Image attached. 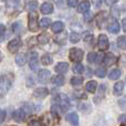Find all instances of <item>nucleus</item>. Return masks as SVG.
I'll return each mask as SVG.
<instances>
[{
  "mask_svg": "<svg viewBox=\"0 0 126 126\" xmlns=\"http://www.w3.org/2000/svg\"><path fill=\"white\" fill-rule=\"evenodd\" d=\"M80 39H81L80 34L76 32H72L71 34H70V41H71L72 43H78V42L80 41Z\"/></svg>",
  "mask_w": 126,
  "mask_h": 126,
  "instance_id": "nucleus-31",
  "label": "nucleus"
},
{
  "mask_svg": "<svg viewBox=\"0 0 126 126\" xmlns=\"http://www.w3.org/2000/svg\"><path fill=\"white\" fill-rule=\"evenodd\" d=\"M103 54L102 53H97V52H90L87 54V61L90 63H98L103 60Z\"/></svg>",
  "mask_w": 126,
  "mask_h": 126,
  "instance_id": "nucleus-7",
  "label": "nucleus"
},
{
  "mask_svg": "<svg viewBox=\"0 0 126 126\" xmlns=\"http://www.w3.org/2000/svg\"><path fill=\"white\" fill-rule=\"evenodd\" d=\"M19 29H21V26H20L19 22H17V23H13V26H12V30L15 31V32H18V30H19Z\"/></svg>",
  "mask_w": 126,
  "mask_h": 126,
  "instance_id": "nucleus-38",
  "label": "nucleus"
},
{
  "mask_svg": "<svg viewBox=\"0 0 126 126\" xmlns=\"http://www.w3.org/2000/svg\"><path fill=\"white\" fill-rule=\"evenodd\" d=\"M123 24H124V30L126 31V19L123 20Z\"/></svg>",
  "mask_w": 126,
  "mask_h": 126,
  "instance_id": "nucleus-44",
  "label": "nucleus"
},
{
  "mask_svg": "<svg viewBox=\"0 0 126 126\" xmlns=\"http://www.w3.org/2000/svg\"><path fill=\"white\" fill-rule=\"evenodd\" d=\"M29 126H42V123H41V121L34 118V120H31L29 122Z\"/></svg>",
  "mask_w": 126,
  "mask_h": 126,
  "instance_id": "nucleus-35",
  "label": "nucleus"
},
{
  "mask_svg": "<svg viewBox=\"0 0 126 126\" xmlns=\"http://www.w3.org/2000/svg\"><path fill=\"white\" fill-rule=\"evenodd\" d=\"M1 59H2V55H1V52H0V61H1Z\"/></svg>",
  "mask_w": 126,
  "mask_h": 126,
  "instance_id": "nucleus-45",
  "label": "nucleus"
},
{
  "mask_svg": "<svg viewBox=\"0 0 126 126\" xmlns=\"http://www.w3.org/2000/svg\"><path fill=\"white\" fill-rule=\"evenodd\" d=\"M117 44H118V47L120 48H122V49H126V37H120L117 39Z\"/></svg>",
  "mask_w": 126,
  "mask_h": 126,
  "instance_id": "nucleus-33",
  "label": "nucleus"
},
{
  "mask_svg": "<svg viewBox=\"0 0 126 126\" xmlns=\"http://www.w3.org/2000/svg\"><path fill=\"white\" fill-rule=\"evenodd\" d=\"M26 111H24L23 109H20V110H17V111L13 113V118H15V121H17V122H22V121L26 120Z\"/></svg>",
  "mask_w": 126,
  "mask_h": 126,
  "instance_id": "nucleus-13",
  "label": "nucleus"
},
{
  "mask_svg": "<svg viewBox=\"0 0 126 126\" xmlns=\"http://www.w3.org/2000/svg\"><path fill=\"white\" fill-rule=\"evenodd\" d=\"M84 41L87 42V43H92V42H93V35L90 32H86L84 34Z\"/></svg>",
  "mask_w": 126,
  "mask_h": 126,
  "instance_id": "nucleus-34",
  "label": "nucleus"
},
{
  "mask_svg": "<svg viewBox=\"0 0 126 126\" xmlns=\"http://www.w3.org/2000/svg\"><path fill=\"white\" fill-rule=\"evenodd\" d=\"M67 4H69L71 8H74V7H76L79 4V2L75 1V0H70V1H67Z\"/></svg>",
  "mask_w": 126,
  "mask_h": 126,
  "instance_id": "nucleus-36",
  "label": "nucleus"
},
{
  "mask_svg": "<svg viewBox=\"0 0 126 126\" xmlns=\"http://www.w3.org/2000/svg\"><path fill=\"white\" fill-rule=\"evenodd\" d=\"M37 7H38V2L37 1H28V2H26V9L30 10L31 12L34 11Z\"/></svg>",
  "mask_w": 126,
  "mask_h": 126,
  "instance_id": "nucleus-28",
  "label": "nucleus"
},
{
  "mask_svg": "<svg viewBox=\"0 0 126 126\" xmlns=\"http://www.w3.org/2000/svg\"><path fill=\"white\" fill-rule=\"evenodd\" d=\"M41 12L43 13V15H50V13L53 12V10H54V8H53V4L51 3V2H43V3L41 4Z\"/></svg>",
  "mask_w": 126,
  "mask_h": 126,
  "instance_id": "nucleus-11",
  "label": "nucleus"
},
{
  "mask_svg": "<svg viewBox=\"0 0 126 126\" xmlns=\"http://www.w3.org/2000/svg\"><path fill=\"white\" fill-rule=\"evenodd\" d=\"M52 102H53V105L60 106L63 111H65V110H67L70 107V101L67 98V96H65L64 94H58V95H55L52 98Z\"/></svg>",
  "mask_w": 126,
  "mask_h": 126,
  "instance_id": "nucleus-1",
  "label": "nucleus"
},
{
  "mask_svg": "<svg viewBox=\"0 0 126 126\" xmlns=\"http://www.w3.org/2000/svg\"><path fill=\"white\" fill-rule=\"evenodd\" d=\"M50 23H51L50 19H48V18H43V19H41V21H40L39 27H41V28H43V29H47L49 26H50Z\"/></svg>",
  "mask_w": 126,
  "mask_h": 126,
  "instance_id": "nucleus-32",
  "label": "nucleus"
},
{
  "mask_svg": "<svg viewBox=\"0 0 126 126\" xmlns=\"http://www.w3.org/2000/svg\"><path fill=\"white\" fill-rule=\"evenodd\" d=\"M16 63H17L18 65H20V66L26 64L27 63V54L26 53H20V54H18L17 57H16Z\"/></svg>",
  "mask_w": 126,
  "mask_h": 126,
  "instance_id": "nucleus-21",
  "label": "nucleus"
},
{
  "mask_svg": "<svg viewBox=\"0 0 126 126\" xmlns=\"http://www.w3.org/2000/svg\"><path fill=\"white\" fill-rule=\"evenodd\" d=\"M73 72L76 74H82L84 72V66H83L81 63H76L73 66Z\"/></svg>",
  "mask_w": 126,
  "mask_h": 126,
  "instance_id": "nucleus-30",
  "label": "nucleus"
},
{
  "mask_svg": "<svg viewBox=\"0 0 126 126\" xmlns=\"http://www.w3.org/2000/svg\"><path fill=\"white\" fill-rule=\"evenodd\" d=\"M4 31H6V27H4L3 24H0V37L4 33Z\"/></svg>",
  "mask_w": 126,
  "mask_h": 126,
  "instance_id": "nucleus-41",
  "label": "nucleus"
},
{
  "mask_svg": "<svg viewBox=\"0 0 126 126\" xmlns=\"http://www.w3.org/2000/svg\"><path fill=\"white\" fill-rule=\"evenodd\" d=\"M82 83H83V78H81V76H73L71 79V84L73 86H80Z\"/></svg>",
  "mask_w": 126,
  "mask_h": 126,
  "instance_id": "nucleus-26",
  "label": "nucleus"
},
{
  "mask_svg": "<svg viewBox=\"0 0 126 126\" xmlns=\"http://www.w3.org/2000/svg\"><path fill=\"white\" fill-rule=\"evenodd\" d=\"M118 122L122 123V124H126V114H123L118 117Z\"/></svg>",
  "mask_w": 126,
  "mask_h": 126,
  "instance_id": "nucleus-37",
  "label": "nucleus"
},
{
  "mask_svg": "<svg viewBox=\"0 0 126 126\" xmlns=\"http://www.w3.org/2000/svg\"><path fill=\"white\" fill-rule=\"evenodd\" d=\"M54 70H55L57 73L64 74V73H66V72L69 71V64H67L66 62H60V63H58V64L55 65Z\"/></svg>",
  "mask_w": 126,
  "mask_h": 126,
  "instance_id": "nucleus-12",
  "label": "nucleus"
},
{
  "mask_svg": "<svg viewBox=\"0 0 126 126\" xmlns=\"http://www.w3.org/2000/svg\"><path fill=\"white\" fill-rule=\"evenodd\" d=\"M90 9V2L89 1H81L78 4V12L81 13H85L87 12Z\"/></svg>",
  "mask_w": 126,
  "mask_h": 126,
  "instance_id": "nucleus-18",
  "label": "nucleus"
},
{
  "mask_svg": "<svg viewBox=\"0 0 126 126\" xmlns=\"http://www.w3.org/2000/svg\"><path fill=\"white\" fill-rule=\"evenodd\" d=\"M55 120H58V118L57 117L54 118V116H53L52 114H46V115L43 116L42 122L44 123V125H46V126H54Z\"/></svg>",
  "mask_w": 126,
  "mask_h": 126,
  "instance_id": "nucleus-14",
  "label": "nucleus"
},
{
  "mask_svg": "<svg viewBox=\"0 0 126 126\" xmlns=\"http://www.w3.org/2000/svg\"><path fill=\"white\" fill-rule=\"evenodd\" d=\"M97 43H98V48L101 50H106L110 46V42H109V39L105 34H100L98 37V40H97Z\"/></svg>",
  "mask_w": 126,
  "mask_h": 126,
  "instance_id": "nucleus-8",
  "label": "nucleus"
},
{
  "mask_svg": "<svg viewBox=\"0 0 126 126\" xmlns=\"http://www.w3.org/2000/svg\"><path fill=\"white\" fill-rule=\"evenodd\" d=\"M51 30L54 33H60L64 30V23L61 21H55L54 23L51 26Z\"/></svg>",
  "mask_w": 126,
  "mask_h": 126,
  "instance_id": "nucleus-17",
  "label": "nucleus"
},
{
  "mask_svg": "<svg viewBox=\"0 0 126 126\" xmlns=\"http://www.w3.org/2000/svg\"><path fill=\"white\" fill-rule=\"evenodd\" d=\"M123 91H124V82L120 81V82H117L114 85V94H115L116 96H121Z\"/></svg>",
  "mask_w": 126,
  "mask_h": 126,
  "instance_id": "nucleus-19",
  "label": "nucleus"
},
{
  "mask_svg": "<svg viewBox=\"0 0 126 126\" xmlns=\"http://www.w3.org/2000/svg\"><path fill=\"white\" fill-rule=\"evenodd\" d=\"M120 29H121V26H120V22L117 20L114 19L113 21L110 23V26L107 27V30L112 33H118L120 32Z\"/></svg>",
  "mask_w": 126,
  "mask_h": 126,
  "instance_id": "nucleus-15",
  "label": "nucleus"
},
{
  "mask_svg": "<svg viewBox=\"0 0 126 126\" xmlns=\"http://www.w3.org/2000/svg\"><path fill=\"white\" fill-rule=\"evenodd\" d=\"M29 65H30V69L32 71H35L38 69V53L37 52H31Z\"/></svg>",
  "mask_w": 126,
  "mask_h": 126,
  "instance_id": "nucleus-9",
  "label": "nucleus"
},
{
  "mask_svg": "<svg viewBox=\"0 0 126 126\" xmlns=\"http://www.w3.org/2000/svg\"><path fill=\"white\" fill-rule=\"evenodd\" d=\"M121 74H122L121 70L114 69V70H112V72L110 73V79H111V80H117V79L121 76Z\"/></svg>",
  "mask_w": 126,
  "mask_h": 126,
  "instance_id": "nucleus-27",
  "label": "nucleus"
},
{
  "mask_svg": "<svg viewBox=\"0 0 126 126\" xmlns=\"http://www.w3.org/2000/svg\"><path fill=\"white\" fill-rule=\"evenodd\" d=\"M64 82H65V80L62 75H57L52 79V83L54 85H57V86H61V85L64 84Z\"/></svg>",
  "mask_w": 126,
  "mask_h": 126,
  "instance_id": "nucleus-24",
  "label": "nucleus"
},
{
  "mask_svg": "<svg viewBox=\"0 0 126 126\" xmlns=\"http://www.w3.org/2000/svg\"><path fill=\"white\" fill-rule=\"evenodd\" d=\"M33 80H32V78H28V83H27V84H28V86H32L33 85Z\"/></svg>",
  "mask_w": 126,
  "mask_h": 126,
  "instance_id": "nucleus-42",
  "label": "nucleus"
},
{
  "mask_svg": "<svg viewBox=\"0 0 126 126\" xmlns=\"http://www.w3.org/2000/svg\"><path fill=\"white\" fill-rule=\"evenodd\" d=\"M83 57H84V53L81 49L79 48H72L70 49V53H69V58L71 61L80 63V61H82Z\"/></svg>",
  "mask_w": 126,
  "mask_h": 126,
  "instance_id": "nucleus-3",
  "label": "nucleus"
},
{
  "mask_svg": "<svg viewBox=\"0 0 126 126\" xmlns=\"http://www.w3.org/2000/svg\"><path fill=\"white\" fill-rule=\"evenodd\" d=\"M91 18H92V15L89 12V11L84 13V20H85V21H89V20H91Z\"/></svg>",
  "mask_w": 126,
  "mask_h": 126,
  "instance_id": "nucleus-40",
  "label": "nucleus"
},
{
  "mask_svg": "<svg viewBox=\"0 0 126 126\" xmlns=\"http://www.w3.org/2000/svg\"><path fill=\"white\" fill-rule=\"evenodd\" d=\"M21 47V40L19 38H16V39L11 40L8 44V50L10 51L11 53H15L19 50V48Z\"/></svg>",
  "mask_w": 126,
  "mask_h": 126,
  "instance_id": "nucleus-6",
  "label": "nucleus"
},
{
  "mask_svg": "<svg viewBox=\"0 0 126 126\" xmlns=\"http://www.w3.org/2000/svg\"><path fill=\"white\" fill-rule=\"evenodd\" d=\"M103 61H104L105 65H112L116 62V57L114 54H112V53H109V54H106L103 58Z\"/></svg>",
  "mask_w": 126,
  "mask_h": 126,
  "instance_id": "nucleus-20",
  "label": "nucleus"
},
{
  "mask_svg": "<svg viewBox=\"0 0 126 126\" xmlns=\"http://www.w3.org/2000/svg\"><path fill=\"white\" fill-rule=\"evenodd\" d=\"M6 118V111H0V123H2Z\"/></svg>",
  "mask_w": 126,
  "mask_h": 126,
  "instance_id": "nucleus-39",
  "label": "nucleus"
},
{
  "mask_svg": "<svg viewBox=\"0 0 126 126\" xmlns=\"http://www.w3.org/2000/svg\"><path fill=\"white\" fill-rule=\"evenodd\" d=\"M95 75L97 76V78H104L105 75H106V69L105 67H97V69L95 70Z\"/></svg>",
  "mask_w": 126,
  "mask_h": 126,
  "instance_id": "nucleus-29",
  "label": "nucleus"
},
{
  "mask_svg": "<svg viewBox=\"0 0 126 126\" xmlns=\"http://www.w3.org/2000/svg\"><path fill=\"white\" fill-rule=\"evenodd\" d=\"M50 78H51V73L49 70L47 69H42L39 71L38 73V79H39V82L42 83V84H46L50 81Z\"/></svg>",
  "mask_w": 126,
  "mask_h": 126,
  "instance_id": "nucleus-5",
  "label": "nucleus"
},
{
  "mask_svg": "<svg viewBox=\"0 0 126 126\" xmlns=\"http://www.w3.org/2000/svg\"><path fill=\"white\" fill-rule=\"evenodd\" d=\"M107 4H114V3H116V1H105Z\"/></svg>",
  "mask_w": 126,
  "mask_h": 126,
  "instance_id": "nucleus-43",
  "label": "nucleus"
},
{
  "mask_svg": "<svg viewBox=\"0 0 126 126\" xmlns=\"http://www.w3.org/2000/svg\"><path fill=\"white\" fill-rule=\"evenodd\" d=\"M85 89H86V91L90 92V93H94V92L96 91V89H97V83H96L95 81H90V82L86 83Z\"/></svg>",
  "mask_w": 126,
  "mask_h": 126,
  "instance_id": "nucleus-22",
  "label": "nucleus"
},
{
  "mask_svg": "<svg viewBox=\"0 0 126 126\" xmlns=\"http://www.w3.org/2000/svg\"><path fill=\"white\" fill-rule=\"evenodd\" d=\"M48 94H49V90L46 89V87H38V89H35L34 92H33V96L40 97V98L47 97Z\"/></svg>",
  "mask_w": 126,
  "mask_h": 126,
  "instance_id": "nucleus-10",
  "label": "nucleus"
},
{
  "mask_svg": "<svg viewBox=\"0 0 126 126\" xmlns=\"http://www.w3.org/2000/svg\"><path fill=\"white\" fill-rule=\"evenodd\" d=\"M66 120L72 126H79V116L76 113H69L66 115Z\"/></svg>",
  "mask_w": 126,
  "mask_h": 126,
  "instance_id": "nucleus-16",
  "label": "nucleus"
},
{
  "mask_svg": "<svg viewBox=\"0 0 126 126\" xmlns=\"http://www.w3.org/2000/svg\"><path fill=\"white\" fill-rule=\"evenodd\" d=\"M41 62L43 65H50L51 63L53 62V59L50 54H44V55H42V58H41Z\"/></svg>",
  "mask_w": 126,
  "mask_h": 126,
  "instance_id": "nucleus-25",
  "label": "nucleus"
},
{
  "mask_svg": "<svg viewBox=\"0 0 126 126\" xmlns=\"http://www.w3.org/2000/svg\"><path fill=\"white\" fill-rule=\"evenodd\" d=\"M28 26H29V30L35 32L39 29V23H38V15L32 11L29 13V18H28Z\"/></svg>",
  "mask_w": 126,
  "mask_h": 126,
  "instance_id": "nucleus-4",
  "label": "nucleus"
},
{
  "mask_svg": "<svg viewBox=\"0 0 126 126\" xmlns=\"http://www.w3.org/2000/svg\"><path fill=\"white\" fill-rule=\"evenodd\" d=\"M12 84V75L11 74H3L0 76V93H6L10 90Z\"/></svg>",
  "mask_w": 126,
  "mask_h": 126,
  "instance_id": "nucleus-2",
  "label": "nucleus"
},
{
  "mask_svg": "<svg viewBox=\"0 0 126 126\" xmlns=\"http://www.w3.org/2000/svg\"><path fill=\"white\" fill-rule=\"evenodd\" d=\"M38 41H39L40 44H47L49 41H50V35L46 32L41 33V34L38 37Z\"/></svg>",
  "mask_w": 126,
  "mask_h": 126,
  "instance_id": "nucleus-23",
  "label": "nucleus"
}]
</instances>
